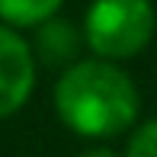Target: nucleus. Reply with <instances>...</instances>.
Listing matches in <instances>:
<instances>
[{
  "label": "nucleus",
  "instance_id": "39448f33",
  "mask_svg": "<svg viewBox=\"0 0 157 157\" xmlns=\"http://www.w3.org/2000/svg\"><path fill=\"white\" fill-rule=\"evenodd\" d=\"M64 0H0V23L10 29H35L45 19L58 16Z\"/></svg>",
  "mask_w": 157,
  "mask_h": 157
},
{
  "label": "nucleus",
  "instance_id": "7ed1b4c3",
  "mask_svg": "<svg viewBox=\"0 0 157 157\" xmlns=\"http://www.w3.org/2000/svg\"><path fill=\"white\" fill-rule=\"evenodd\" d=\"M35 90V55L16 29L0 23V119L26 106Z\"/></svg>",
  "mask_w": 157,
  "mask_h": 157
},
{
  "label": "nucleus",
  "instance_id": "423d86ee",
  "mask_svg": "<svg viewBox=\"0 0 157 157\" xmlns=\"http://www.w3.org/2000/svg\"><path fill=\"white\" fill-rule=\"evenodd\" d=\"M122 157H157V119L144 122L128 138V147Z\"/></svg>",
  "mask_w": 157,
  "mask_h": 157
},
{
  "label": "nucleus",
  "instance_id": "20e7f679",
  "mask_svg": "<svg viewBox=\"0 0 157 157\" xmlns=\"http://www.w3.org/2000/svg\"><path fill=\"white\" fill-rule=\"evenodd\" d=\"M83 45V32L77 29L71 19L52 16L42 26H35V39H32V55L35 61L48 64V67H64L77 64V55H80Z\"/></svg>",
  "mask_w": 157,
  "mask_h": 157
},
{
  "label": "nucleus",
  "instance_id": "f257e3e1",
  "mask_svg": "<svg viewBox=\"0 0 157 157\" xmlns=\"http://www.w3.org/2000/svg\"><path fill=\"white\" fill-rule=\"evenodd\" d=\"M55 109L74 135L116 138L138 119V87L116 61H77L55 83Z\"/></svg>",
  "mask_w": 157,
  "mask_h": 157
},
{
  "label": "nucleus",
  "instance_id": "0eeeda50",
  "mask_svg": "<svg viewBox=\"0 0 157 157\" xmlns=\"http://www.w3.org/2000/svg\"><path fill=\"white\" fill-rule=\"evenodd\" d=\"M77 157H119L112 147H106V144H93V147H87V151H80Z\"/></svg>",
  "mask_w": 157,
  "mask_h": 157
},
{
  "label": "nucleus",
  "instance_id": "f03ea898",
  "mask_svg": "<svg viewBox=\"0 0 157 157\" xmlns=\"http://www.w3.org/2000/svg\"><path fill=\"white\" fill-rule=\"evenodd\" d=\"M157 29L151 0H93L83 16V42L103 61H125L147 48Z\"/></svg>",
  "mask_w": 157,
  "mask_h": 157
}]
</instances>
